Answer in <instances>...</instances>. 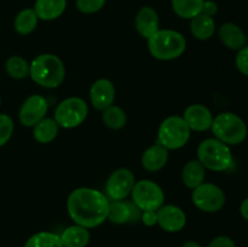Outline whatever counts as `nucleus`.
Returning a JSON list of instances; mask_svg holds the SVG:
<instances>
[{"label": "nucleus", "mask_w": 248, "mask_h": 247, "mask_svg": "<svg viewBox=\"0 0 248 247\" xmlns=\"http://www.w3.org/2000/svg\"><path fill=\"white\" fill-rule=\"evenodd\" d=\"M182 118L184 119L190 131H196V132L210 130L213 121V115L210 109L203 104L199 103L189 106L184 110Z\"/></svg>", "instance_id": "obj_13"}, {"label": "nucleus", "mask_w": 248, "mask_h": 247, "mask_svg": "<svg viewBox=\"0 0 248 247\" xmlns=\"http://www.w3.org/2000/svg\"><path fill=\"white\" fill-rule=\"evenodd\" d=\"M142 211L135 205L133 201H113L109 202L107 219L114 224H125L127 222H137Z\"/></svg>", "instance_id": "obj_15"}, {"label": "nucleus", "mask_w": 248, "mask_h": 247, "mask_svg": "<svg viewBox=\"0 0 248 247\" xmlns=\"http://www.w3.org/2000/svg\"><path fill=\"white\" fill-rule=\"evenodd\" d=\"M135 26L138 34L148 39L159 31V15L150 6L140 7L136 15Z\"/></svg>", "instance_id": "obj_16"}, {"label": "nucleus", "mask_w": 248, "mask_h": 247, "mask_svg": "<svg viewBox=\"0 0 248 247\" xmlns=\"http://www.w3.org/2000/svg\"><path fill=\"white\" fill-rule=\"evenodd\" d=\"M190 133V128L182 116L172 115L160 124L156 143L167 150H176L188 143Z\"/></svg>", "instance_id": "obj_6"}, {"label": "nucleus", "mask_w": 248, "mask_h": 247, "mask_svg": "<svg viewBox=\"0 0 248 247\" xmlns=\"http://www.w3.org/2000/svg\"><path fill=\"white\" fill-rule=\"evenodd\" d=\"M0 104H1V98H0Z\"/></svg>", "instance_id": "obj_37"}, {"label": "nucleus", "mask_w": 248, "mask_h": 247, "mask_svg": "<svg viewBox=\"0 0 248 247\" xmlns=\"http://www.w3.org/2000/svg\"><path fill=\"white\" fill-rule=\"evenodd\" d=\"M67 7V0H36L34 11L39 19L53 21L63 15Z\"/></svg>", "instance_id": "obj_19"}, {"label": "nucleus", "mask_w": 248, "mask_h": 247, "mask_svg": "<svg viewBox=\"0 0 248 247\" xmlns=\"http://www.w3.org/2000/svg\"><path fill=\"white\" fill-rule=\"evenodd\" d=\"M240 213H241L242 218L248 220V198L245 199L240 205Z\"/></svg>", "instance_id": "obj_35"}, {"label": "nucleus", "mask_w": 248, "mask_h": 247, "mask_svg": "<svg viewBox=\"0 0 248 247\" xmlns=\"http://www.w3.org/2000/svg\"><path fill=\"white\" fill-rule=\"evenodd\" d=\"M29 77L41 87L56 89L65 77L64 64L58 56L44 53L29 64Z\"/></svg>", "instance_id": "obj_2"}, {"label": "nucleus", "mask_w": 248, "mask_h": 247, "mask_svg": "<svg viewBox=\"0 0 248 247\" xmlns=\"http://www.w3.org/2000/svg\"><path fill=\"white\" fill-rule=\"evenodd\" d=\"M131 195L132 201L140 211H157L165 202L161 186L150 179L136 182Z\"/></svg>", "instance_id": "obj_8"}, {"label": "nucleus", "mask_w": 248, "mask_h": 247, "mask_svg": "<svg viewBox=\"0 0 248 247\" xmlns=\"http://www.w3.org/2000/svg\"><path fill=\"white\" fill-rule=\"evenodd\" d=\"M102 120L103 124L110 130H120L127 123V116L125 110L118 106H110L104 109L102 114Z\"/></svg>", "instance_id": "obj_26"}, {"label": "nucleus", "mask_w": 248, "mask_h": 247, "mask_svg": "<svg viewBox=\"0 0 248 247\" xmlns=\"http://www.w3.org/2000/svg\"><path fill=\"white\" fill-rule=\"evenodd\" d=\"M235 65L241 74L248 77V46H244L241 50L237 51Z\"/></svg>", "instance_id": "obj_31"}, {"label": "nucleus", "mask_w": 248, "mask_h": 247, "mask_svg": "<svg viewBox=\"0 0 248 247\" xmlns=\"http://www.w3.org/2000/svg\"><path fill=\"white\" fill-rule=\"evenodd\" d=\"M148 40L150 55L159 61H172L181 57L186 48V40L177 31L159 29Z\"/></svg>", "instance_id": "obj_3"}, {"label": "nucleus", "mask_w": 248, "mask_h": 247, "mask_svg": "<svg viewBox=\"0 0 248 247\" xmlns=\"http://www.w3.org/2000/svg\"><path fill=\"white\" fill-rule=\"evenodd\" d=\"M6 73L16 80H22L29 75V63L21 56H11L5 63Z\"/></svg>", "instance_id": "obj_27"}, {"label": "nucleus", "mask_w": 248, "mask_h": 247, "mask_svg": "<svg viewBox=\"0 0 248 247\" xmlns=\"http://www.w3.org/2000/svg\"><path fill=\"white\" fill-rule=\"evenodd\" d=\"M63 247H86L90 242L89 229L81 225H72L60 235Z\"/></svg>", "instance_id": "obj_21"}, {"label": "nucleus", "mask_w": 248, "mask_h": 247, "mask_svg": "<svg viewBox=\"0 0 248 247\" xmlns=\"http://www.w3.org/2000/svg\"><path fill=\"white\" fill-rule=\"evenodd\" d=\"M14 133V121L6 114H0V147L6 144Z\"/></svg>", "instance_id": "obj_29"}, {"label": "nucleus", "mask_w": 248, "mask_h": 247, "mask_svg": "<svg viewBox=\"0 0 248 247\" xmlns=\"http://www.w3.org/2000/svg\"><path fill=\"white\" fill-rule=\"evenodd\" d=\"M198 160L205 169L215 172H223L232 165V154L229 145L217 138H207L198 147Z\"/></svg>", "instance_id": "obj_4"}, {"label": "nucleus", "mask_w": 248, "mask_h": 247, "mask_svg": "<svg viewBox=\"0 0 248 247\" xmlns=\"http://www.w3.org/2000/svg\"><path fill=\"white\" fill-rule=\"evenodd\" d=\"M193 202L199 210L207 213H215L222 210L225 205V194L213 183L200 184L193 189Z\"/></svg>", "instance_id": "obj_9"}, {"label": "nucleus", "mask_w": 248, "mask_h": 247, "mask_svg": "<svg viewBox=\"0 0 248 247\" xmlns=\"http://www.w3.org/2000/svg\"><path fill=\"white\" fill-rule=\"evenodd\" d=\"M182 247H202V246L196 241H186Z\"/></svg>", "instance_id": "obj_36"}, {"label": "nucleus", "mask_w": 248, "mask_h": 247, "mask_svg": "<svg viewBox=\"0 0 248 247\" xmlns=\"http://www.w3.org/2000/svg\"><path fill=\"white\" fill-rule=\"evenodd\" d=\"M167 160H169V150L156 143L143 153L140 161L144 170L149 172H157L165 167Z\"/></svg>", "instance_id": "obj_18"}, {"label": "nucleus", "mask_w": 248, "mask_h": 247, "mask_svg": "<svg viewBox=\"0 0 248 247\" xmlns=\"http://www.w3.org/2000/svg\"><path fill=\"white\" fill-rule=\"evenodd\" d=\"M58 128L60 126L55 121V119L44 118L39 121L33 127V137L36 142L41 144H47L51 143L58 135Z\"/></svg>", "instance_id": "obj_23"}, {"label": "nucleus", "mask_w": 248, "mask_h": 247, "mask_svg": "<svg viewBox=\"0 0 248 247\" xmlns=\"http://www.w3.org/2000/svg\"><path fill=\"white\" fill-rule=\"evenodd\" d=\"M115 86L108 79H98L90 89V99L93 108L103 111L115 101Z\"/></svg>", "instance_id": "obj_14"}, {"label": "nucleus", "mask_w": 248, "mask_h": 247, "mask_svg": "<svg viewBox=\"0 0 248 247\" xmlns=\"http://www.w3.org/2000/svg\"><path fill=\"white\" fill-rule=\"evenodd\" d=\"M218 36L223 45L230 50L239 51L244 46H246V35H245L244 31L237 24L232 23V22H227L220 26L219 31H218Z\"/></svg>", "instance_id": "obj_17"}, {"label": "nucleus", "mask_w": 248, "mask_h": 247, "mask_svg": "<svg viewBox=\"0 0 248 247\" xmlns=\"http://www.w3.org/2000/svg\"><path fill=\"white\" fill-rule=\"evenodd\" d=\"M218 11V6L215 1L212 0H205L203 1V6H202V12L203 14L208 15V16H215Z\"/></svg>", "instance_id": "obj_34"}, {"label": "nucleus", "mask_w": 248, "mask_h": 247, "mask_svg": "<svg viewBox=\"0 0 248 247\" xmlns=\"http://www.w3.org/2000/svg\"><path fill=\"white\" fill-rule=\"evenodd\" d=\"M140 219L147 227H154L157 224L156 211H142Z\"/></svg>", "instance_id": "obj_33"}, {"label": "nucleus", "mask_w": 248, "mask_h": 247, "mask_svg": "<svg viewBox=\"0 0 248 247\" xmlns=\"http://www.w3.org/2000/svg\"><path fill=\"white\" fill-rule=\"evenodd\" d=\"M24 247H63L60 235L50 232H40L28 239Z\"/></svg>", "instance_id": "obj_28"}, {"label": "nucleus", "mask_w": 248, "mask_h": 247, "mask_svg": "<svg viewBox=\"0 0 248 247\" xmlns=\"http://www.w3.org/2000/svg\"><path fill=\"white\" fill-rule=\"evenodd\" d=\"M109 199L93 188L74 189L68 196L67 210L69 217L78 225L92 229L107 219Z\"/></svg>", "instance_id": "obj_1"}, {"label": "nucleus", "mask_w": 248, "mask_h": 247, "mask_svg": "<svg viewBox=\"0 0 248 247\" xmlns=\"http://www.w3.org/2000/svg\"><path fill=\"white\" fill-rule=\"evenodd\" d=\"M207 247H236L235 242L229 236H217L210 242Z\"/></svg>", "instance_id": "obj_32"}, {"label": "nucleus", "mask_w": 248, "mask_h": 247, "mask_svg": "<svg viewBox=\"0 0 248 247\" xmlns=\"http://www.w3.org/2000/svg\"><path fill=\"white\" fill-rule=\"evenodd\" d=\"M38 21L39 18L34 9H24L15 17L14 28L21 35H28L35 31Z\"/></svg>", "instance_id": "obj_24"}, {"label": "nucleus", "mask_w": 248, "mask_h": 247, "mask_svg": "<svg viewBox=\"0 0 248 247\" xmlns=\"http://www.w3.org/2000/svg\"><path fill=\"white\" fill-rule=\"evenodd\" d=\"M206 169L199 160H190L186 162L182 171V179L186 188L195 189L205 182Z\"/></svg>", "instance_id": "obj_22"}, {"label": "nucleus", "mask_w": 248, "mask_h": 247, "mask_svg": "<svg viewBox=\"0 0 248 247\" xmlns=\"http://www.w3.org/2000/svg\"><path fill=\"white\" fill-rule=\"evenodd\" d=\"M107 0H77V9L86 15L96 14L106 5Z\"/></svg>", "instance_id": "obj_30"}, {"label": "nucleus", "mask_w": 248, "mask_h": 247, "mask_svg": "<svg viewBox=\"0 0 248 247\" xmlns=\"http://www.w3.org/2000/svg\"><path fill=\"white\" fill-rule=\"evenodd\" d=\"M47 109L48 103L45 97L41 94H31L19 108V121L26 127H34L39 121L45 118Z\"/></svg>", "instance_id": "obj_11"}, {"label": "nucleus", "mask_w": 248, "mask_h": 247, "mask_svg": "<svg viewBox=\"0 0 248 247\" xmlns=\"http://www.w3.org/2000/svg\"><path fill=\"white\" fill-rule=\"evenodd\" d=\"M215 138L227 145H237L247 138V126L239 115L230 111L218 114L211 126Z\"/></svg>", "instance_id": "obj_5"}, {"label": "nucleus", "mask_w": 248, "mask_h": 247, "mask_svg": "<svg viewBox=\"0 0 248 247\" xmlns=\"http://www.w3.org/2000/svg\"><path fill=\"white\" fill-rule=\"evenodd\" d=\"M89 108L80 97H69L61 102L55 110V121L60 127L74 128L81 125L87 118Z\"/></svg>", "instance_id": "obj_7"}, {"label": "nucleus", "mask_w": 248, "mask_h": 247, "mask_svg": "<svg viewBox=\"0 0 248 247\" xmlns=\"http://www.w3.org/2000/svg\"><path fill=\"white\" fill-rule=\"evenodd\" d=\"M190 31L198 40H208L216 31L215 19L212 16L201 12L190 19Z\"/></svg>", "instance_id": "obj_20"}, {"label": "nucleus", "mask_w": 248, "mask_h": 247, "mask_svg": "<svg viewBox=\"0 0 248 247\" xmlns=\"http://www.w3.org/2000/svg\"><path fill=\"white\" fill-rule=\"evenodd\" d=\"M157 224L167 232H181L186 223V216L181 207L174 205H162L156 211Z\"/></svg>", "instance_id": "obj_12"}, {"label": "nucleus", "mask_w": 248, "mask_h": 247, "mask_svg": "<svg viewBox=\"0 0 248 247\" xmlns=\"http://www.w3.org/2000/svg\"><path fill=\"white\" fill-rule=\"evenodd\" d=\"M136 184L135 174L128 169H118L109 176L106 184V196L111 201L127 198Z\"/></svg>", "instance_id": "obj_10"}, {"label": "nucleus", "mask_w": 248, "mask_h": 247, "mask_svg": "<svg viewBox=\"0 0 248 247\" xmlns=\"http://www.w3.org/2000/svg\"><path fill=\"white\" fill-rule=\"evenodd\" d=\"M205 0H171L174 14L184 19H191L202 12Z\"/></svg>", "instance_id": "obj_25"}]
</instances>
